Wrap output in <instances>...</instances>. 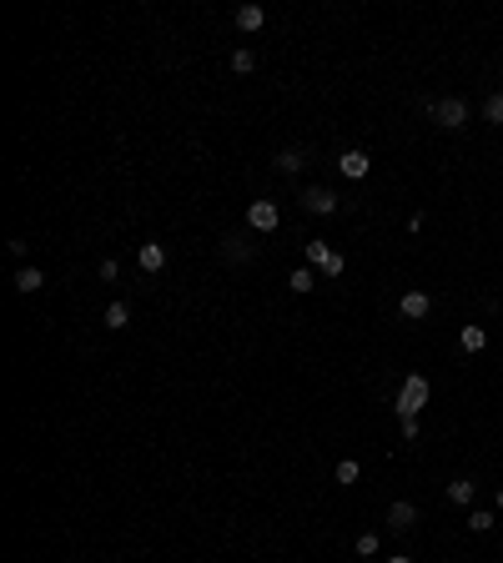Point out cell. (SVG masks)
Wrapping results in <instances>:
<instances>
[{"mask_svg": "<svg viewBox=\"0 0 503 563\" xmlns=\"http://www.w3.org/2000/svg\"><path fill=\"white\" fill-rule=\"evenodd\" d=\"M277 221H282L277 201H252V206H247V227H252V232H277Z\"/></svg>", "mask_w": 503, "mask_h": 563, "instance_id": "3", "label": "cell"}, {"mask_svg": "<svg viewBox=\"0 0 503 563\" xmlns=\"http://www.w3.org/2000/svg\"><path fill=\"white\" fill-rule=\"evenodd\" d=\"M232 71H237V76H252V71H257V55H252L247 45H237V50H232Z\"/></svg>", "mask_w": 503, "mask_h": 563, "instance_id": "14", "label": "cell"}, {"mask_svg": "<svg viewBox=\"0 0 503 563\" xmlns=\"http://www.w3.org/2000/svg\"><path fill=\"white\" fill-rule=\"evenodd\" d=\"M232 21H237V30H247V35H252V30H262V26H267V11H262V6H237V16H232Z\"/></svg>", "mask_w": 503, "mask_h": 563, "instance_id": "8", "label": "cell"}, {"mask_svg": "<svg viewBox=\"0 0 503 563\" xmlns=\"http://www.w3.org/2000/svg\"><path fill=\"white\" fill-rule=\"evenodd\" d=\"M343 272H348V257H343V252H332L327 267H322V277H343Z\"/></svg>", "mask_w": 503, "mask_h": 563, "instance_id": "22", "label": "cell"}, {"mask_svg": "<svg viewBox=\"0 0 503 563\" xmlns=\"http://www.w3.org/2000/svg\"><path fill=\"white\" fill-rule=\"evenodd\" d=\"M483 116H488L493 126H503V91H493V96L483 101Z\"/></svg>", "mask_w": 503, "mask_h": 563, "instance_id": "19", "label": "cell"}, {"mask_svg": "<svg viewBox=\"0 0 503 563\" xmlns=\"http://www.w3.org/2000/svg\"><path fill=\"white\" fill-rule=\"evenodd\" d=\"M216 252H221V262H247V257H252V252H247L242 242H232V237H227V242H221Z\"/></svg>", "mask_w": 503, "mask_h": 563, "instance_id": "18", "label": "cell"}, {"mask_svg": "<svg viewBox=\"0 0 503 563\" xmlns=\"http://www.w3.org/2000/svg\"><path fill=\"white\" fill-rule=\"evenodd\" d=\"M302 206H307L312 216H332V211H338V196H332L327 186H307V191H302Z\"/></svg>", "mask_w": 503, "mask_h": 563, "instance_id": "4", "label": "cell"}, {"mask_svg": "<svg viewBox=\"0 0 503 563\" xmlns=\"http://www.w3.org/2000/svg\"><path fill=\"white\" fill-rule=\"evenodd\" d=\"M312 282H317V277H312V267H297V272L287 277V287H292V292H312Z\"/></svg>", "mask_w": 503, "mask_h": 563, "instance_id": "17", "label": "cell"}, {"mask_svg": "<svg viewBox=\"0 0 503 563\" xmlns=\"http://www.w3.org/2000/svg\"><path fill=\"white\" fill-rule=\"evenodd\" d=\"M448 498L468 508V503H473V483H468V478H453V483H448Z\"/></svg>", "mask_w": 503, "mask_h": 563, "instance_id": "15", "label": "cell"}, {"mask_svg": "<svg viewBox=\"0 0 503 563\" xmlns=\"http://www.w3.org/2000/svg\"><path fill=\"white\" fill-rule=\"evenodd\" d=\"M338 172H343L348 182H363V177L372 172V161H367V151H343V156H338Z\"/></svg>", "mask_w": 503, "mask_h": 563, "instance_id": "5", "label": "cell"}, {"mask_svg": "<svg viewBox=\"0 0 503 563\" xmlns=\"http://www.w3.org/2000/svg\"><path fill=\"white\" fill-rule=\"evenodd\" d=\"M428 312H433V297H428V292H408V297H403V317H408V322H423Z\"/></svg>", "mask_w": 503, "mask_h": 563, "instance_id": "9", "label": "cell"}, {"mask_svg": "<svg viewBox=\"0 0 503 563\" xmlns=\"http://www.w3.org/2000/svg\"><path fill=\"white\" fill-rule=\"evenodd\" d=\"M433 121L448 126V131H458V126L468 121V101H463V96H443V101H433Z\"/></svg>", "mask_w": 503, "mask_h": 563, "instance_id": "2", "label": "cell"}, {"mask_svg": "<svg viewBox=\"0 0 503 563\" xmlns=\"http://www.w3.org/2000/svg\"><path fill=\"white\" fill-rule=\"evenodd\" d=\"M358 478H363V468H358L353 458H343V463H338V483H343V488H353Z\"/></svg>", "mask_w": 503, "mask_h": 563, "instance_id": "20", "label": "cell"}, {"mask_svg": "<svg viewBox=\"0 0 503 563\" xmlns=\"http://www.w3.org/2000/svg\"><path fill=\"white\" fill-rule=\"evenodd\" d=\"M327 257H332V247H327V242H307V267H317V272H322V267H327Z\"/></svg>", "mask_w": 503, "mask_h": 563, "instance_id": "16", "label": "cell"}, {"mask_svg": "<svg viewBox=\"0 0 503 563\" xmlns=\"http://www.w3.org/2000/svg\"><path fill=\"white\" fill-rule=\"evenodd\" d=\"M106 327H111V332L131 327V307H126V302H111V307H106Z\"/></svg>", "mask_w": 503, "mask_h": 563, "instance_id": "12", "label": "cell"}, {"mask_svg": "<svg viewBox=\"0 0 503 563\" xmlns=\"http://www.w3.org/2000/svg\"><path fill=\"white\" fill-rule=\"evenodd\" d=\"M498 508H503V488H498Z\"/></svg>", "mask_w": 503, "mask_h": 563, "instance_id": "26", "label": "cell"}, {"mask_svg": "<svg viewBox=\"0 0 503 563\" xmlns=\"http://www.w3.org/2000/svg\"><path fill=\"white\" fill-rule=\"evenodd\" d=\"M40 287H45L40 267H21V272H16V292H21V297H31V292H40Z\"/></svg>", "mask_w": 503, "mask_h": 563, "instance_id": "10", "label": "cell"}, {"mask_svg": "<svg viewBox=\"0 0 503 563\" xmlns=\"http://www.w3.org/2000/svg\"><path fill=\"white\" fill-rule=\"evenodd\" d=\"M116 277H121V262L106 257V262H101V282H116Z\"/></svg>", "mask_w": 503, "mask_h": 563, "instance_id": "24", "label": "cell"}, {"mask_svg": "<svg viewBox=\"0 0 503 563\" xmlns=\"http://www.w3.org/2000/svg\"><path fill=\"white\" fill-rule=\"evenodd\" d=\"M387 523H393V533H408L418 523V508L413 503H393V508H387Z\"/></svg>", "mask_w": 503, "mask_h": 563, "instance_id": "7", "label": "cell"}, {"mask_svg": "<svg viewBox=\"0 0 503 563\" xmlns=\"http://www.w3.org/2000/svg\"><path fill=\"white\" fill-rule=\"evenodd\" d=\"M428 398H433V382L413 372V377H403V387H398V403H393V408H398V418H418V413L428 408Z\"/></svg>", "mask_w": 503, "mask_h": 563, "instance_id": "1", "label": "cell"}, {"mask_svg": "<svg viewBox=\"0 0 503 563\" xmlns=\"http://www.w3.org/2000/svg\"><path fill=\"white\" fill-rule=\"evenodd\" d=\"M277 166H282V172H287V177H297V172H302V166H307V156H302L297 146H287V151H277Z\"/></svg>", "mask_w": 503, "mask_h": 563, "instance_id": "11", "label": "cell"}, {"mask_svg": "<svg viewBox=\"0 0 503 563\" xmlns=\"http://www.w3.org/2000/svg\"><path fill=\"white\" fill-rule=\"evenodd\" d=\"M136 267H141L146 277H156V272L166 267V247H161V242H141V247H136Z\"/></svg>", "mask_w": 503, "mask_h": 563, "instance_id": "6", "label": "cell"}, {"mask_svg": "<svg viewBox=\"0 0 503 563\" xmlns=\"http://www.w3.org/2000/svg\"><path fill=\"white\" fill-rule=\"evenodd\" d=\"M458 342H463V347H468V352H483V347H488V332H483V327H473V322H468V327H463V337H458Z\"/></svg>", "mask_w": 503, "mask_h": 563, "instance_id": "13", "label": "cell"}, {"mask_svg": "<svg viewBox=\"0 0 503 563\" xmlns=\"http://www.w3.org/2000/svg\"><path fill=\"white\" fill-rule=\"evenodd\" d=\"M493 523H498V518H493V513H483V508H473V513H468V528H473V533H488Z\"/></svg>", "mask_w": 503, "mask_h": 563, "instance_id": "21", "label": "cell"}, {"mask_svg": "<svg viewBox=\"0 0 503 563\" xmlns=\"http://www.w3.org/2000/svg\"><path fill=\"white\" fill-rule=\"evenodd\" d=\"M353 548H358L363 558H372V553H377V533H358V543H353Z\"/></svg>", "mask_w": 503, "mask_h": 563, "instance_id": "23", "label": "cell"}, {"mask_svg": "<svg viewBox=\"0 0 503 563\" xmlns=\"http://www.w3.org/2000/svg\"><path fill=\"white\" fill-rule=\"evenodd\" d=\"M387 563H413V558H408V553H393V558H387Z\"/></svg>", "mask_w": 503, "mask_h": 563, "instance_id": "25", "label": "cell"}]
</instances>
